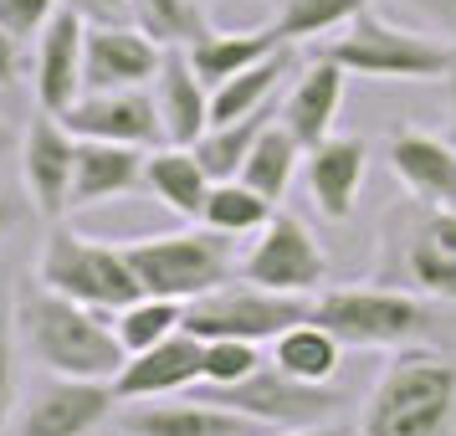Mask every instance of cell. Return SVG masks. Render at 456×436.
<instances>
[{
	"label": "cell",
	"instance_id": "cell-1",
	"mask_svg": "<svg viewBox=\"0 0 456 436\" xmlns=\"http://www.w3.org/2000/svg\"><path fill=\"white\" fill-rule=\"evenodd\" d=\"M11 303H16V333H21V354L46 374H67V380H113L124 370V344L113 333V313H98L67 298V292L46 288L37 272H21L11 283Z\"/></svg>",
	"mask_w": 456,
	"mask_h": 436
},
{
	"label": "cell",
	"instance_id": "cell-2",
	"mask_svg": "<svg viewBox=\"0 0 456 436\" xmlns=\"http://www.w3.org/2000/svg\"><path fill=\"white\" fill-rule=\"evenodd\" d=\"M359 436H456V350H395L359 411Z\"/></svg>",
	"mask_w": 456,
	"mask_h": 436
},
{
	"label": "cell",
	"instance_id": "cell-3",
	"mask_svg": "<svg viewBox=\"0 0 456 436\" xmlns=\"http://www.w3.org/2000/svg\"><path fill=\"white\" fill-rule=\"evenodd\" d=\"M329 333L344 339V350H415V344H446V324L436 298L390 283H354V288H323L313 298V313Z\"/></svg>",
	"mask_w": 456,
	"mask_h": 436
},
{
	"label": "cell",
	"instance_id": "cell-4",
	"mask_svg": "<svg viewBox=\"0 0 456 436\" xmlns=\"http://www.w3.org/2000/svg\"><path fill=\"white\" fill-rule=\"evenodd\" d=\"M374 283L456 303V206H426L411 195L395 201L379 216Z\"/></svg>",
	"mask_w": 456,
	"mask_h": 436
},
{
	"label": "cell",
	"instance_id": "cell-5",
	"mask_svg": "<svg viewBox=\"0 0 456 436\" xmlns=\"http://www.w3.org/2000/svg\"><path fill=\"white\" fill-rule=\"evenodd\" d=\"M318 57H329L349 78H370V83H452L456 72V42L395 26L374 11L354 16L344 37L318 46Z\"/></svg>",
	"mask_w": 456,
	"mask_h": 436
},
{
	"label": "cell",
	"instance_id": "cell-6",
	"mask_svg": "<svg viewBox=\"0 0 456 436\" xmlns=\"http://www.w3.org/2000/svg\"><path fill=\"white\" fill-rule=\"evenodd\" d=\"M124 251L144 292L180 298V303H195L200 292L231 283L241 267L236 236H221L200 221H190L185 231H165V236H134V242H124Z\"/></svg>",
	"mask_w": 456,
	"mask_h": 436
},
{
	"label": "cell",
	"instance_id": "cell-7",
	"mask_svg": "<svg viewBox=\"0 0 456 436\" xmlns=\"http://www.w3.org/2000/svg\"><path fill=\"white\" fill-rule=\"evenodd\" d=\"M37 277L46 288L67 292V298H77V303H87L98 313H118L124 303H134L144 292V283H139V272H134L124 247L83 236L72 226L46 231L42 251H37Z\"/></svg>",
	"mask_w": 456,
	"mask_h": 436
},
{
	"label": "cell",
	"instance_id": "cell-8",
	"mask_svg": "<svg viewBox=\"0 0 456 436\" xmlns=\"http://www.w3.org/2000/svg\"><path fill=\"white\" fill-rule=\"evenodd\" d=\"M313 313V298L303 292H277L247 277H231L221 288L200 292L185 303V329L195 339H251V344H272L282 329L303 324Z\"/></svg>",
	"mask_w": 456,
	"mask_h": 436
},
{
	"label": "cell",
	"instance_id": "cell-9",
	"mask_svg": "<svg viewBox=\"0 0 456 436\" xmlns=\"http://www.w3.org/2000/svg\"><path fill=\"white\" fill-rule=\"evenodd\" d=\"M210 400H221L231 411L251 415V421H262L272 432H303V426H329L338 406H344V391H333V385H308V380H297V374L277 370L272 359H262L256 370L241 380V385H226V391H210L200 385Z\"/></svg>",
	"mask_w": 456,
	"mask_h": 436
},
{
	"label": "cell",
	"instance_id": "cell-10",
	"mask_svg": "<svg viewBox=\"0 0 456 436\" xmlns=\"http://www.w3.org/2000/svg\"><path fill=\"white\" fill-rule=\"evenodd\" d=\"M118 415L113 380H67L46 374L31 391H21L5 436H93Z\"/></svg>",
	"mask_w": 456,
	"mask_h": 436
},
{
	"label": "cell",
	"instance_id": "cell-11",
	"mask_svg": "<svg viewBox=\"0 0 456 436\" xmlns=\"http://www.w3.org/2000/svg\"><path fill=\"white\" fill-rule=\"evenodd\" d=\"M236 277L247 283H262V288L277 292H303V298H318L329 288V251L313 236V226L292 210H277L267 226L256 231V242L247 247Z\"/></svg>",
	"mask_w": 456,
	"mask_h": 436
},
{
	"label": "cell",
	"instance_id": "cell-12",
	"mask_svg": "<svg viewBox=\"0 0 456 436\" xmlns=\"http://www.w3.org/2000/svg\"><path fill=\"white\" fill-rule=\"evenodd\" d=\"M124 436H267L272 426L231 411L221 400L200 395H159V400H128L113 415Z\"/></svg>",
	"mask_w": 456,
	"mask_h": 436
},
{
	"label": "cell",
	"instance_id": "cell-13",
	"mask_svg": "<svg viewBox=\"0 0 456 436\" xmlns=\"http://www.w3.org/2000/svg\"><path fill=\"white\" fill-rule=\"evenodd\" d=\"M72 169H77V134L57 113H37L21 134V185L26 201L42 221H62L67 195H72Z\"/></svg>",
	"mask_w": 456,
	"mask_h": 436
},
{
	"label": "cell",
	"instance_id": "cell-14",
	"mask_svg": "<svg viewBox=\"0 0 456 436\" xmlns=\"http://www.w3.org/2000/svg\"><path fill=\"white\" fill-rule=\"evenodd\" d=\"M77 139H103V144H134V149H159L165 124L149 87H113V93H83L77 103L57 113Z\"/></svg>",
	"mask_w": 456,
	"mask_h": 436
},
{
	"label": "cell",
	"instance_id": "cell-15",
	"mask_svg": "<svg viewBox=\"0 0 456 436\" xmlns=\"http://www.w3.org/2000/svg\"><path fill=\"white\" fill-rule=\"evenodd\" d=\"M200 380H206V339L180 329L169 339H159L154 350L128 354L124 370L113 374V395H118V406H128V400H159V395H185Z\"/></svg>",
	"mask_w": 456,
	"mask_h": 436
},
{
	"label": "cell",
	"instance_id": "cell-16",
	"mask_svg": "<svg viewBox=\"0 0 456 436\" xmlns=\"http://www.w3.org/2000/svg\"><path fill=\"white\" fill-rule=\"evenodd\" d=\"M169 46L144 37L134 21L113 26H87V57H83V83L87 93H113V87H149L165 62Z\"/></svg>",
	"mask_w": 456,
	"mask_h": 436
},
{
	"label": "cell",
	"instance_id": "cell-17",
	"mask_svg": "<svg viewBox=\"0 0 456 436\" xmlns=\"http://www.w3.org/2000/svg\"><path fill=\"white\" fill-rule=\"evenodd\" d=\"M390 175L411 201L426 206H456V139L431 134V128H395L385 144Z\"/></svg>",
	"mask_w": 456,
	"mask_h": 436
},
{
	"label": "cell",
	"instance_id": "cell-18",
	"mask_svg": "<svg viewBox=\"0 0 456 436\" xmlns=\"http://www.w3.org/2000/svg\"><path fill=\"white\" fill-rule=\"evenodd\" d=\"M83 57H87V21L77 11H57L46 31L37 37V62H31V83H37V103L46 113H67L87 93L83 83Z\"/></svg>",
	"mask_w": 456,
	"mask_h": 436
},
{
	"label": "cell",
	"instance_id": "cell-19",
	"mask_svg": "<svg viewBox=\"0 0 456 436\" xmlns=\"http://www.w3.org/2000/svg\"><path fill=\"white\" fill-rule=\"evenodd\" d=\"M303 180H308L313 206L329 221H349L359 206V190L370 180V139L359 134H329L323 144L308 149L303 160Z\"/></svg>",
	"mask_w": 456,
	"mask_h": 436
},
{
	"label": "cell",
	"instance_id": "cell-20",
	"mask_svg": "<svg viewBox=\"0 0 456 436\" xmlns=\"http://www.w3.org/2000/svg\"><path fill=\"white\" fill-rule=\"evenodd\" d=\"M344 87H349V72L329 57H313L303 72H297V83L288 87V98L277 103V124L288 128L292 139L303 149L323 144L338 124V108H344Z\"/></svg>",
	"mask_w": 456,
	"mask_h": 436
},
{
	"label": "cell",
	"instance_id": "cell-21",
	"mask_svg": "<svg viewBox=\"0 0 456 436\" xmlns=\"http://www.w3.org/2000/svg\"><path fill=\"white\" fill-rule=\"evenodd\" d=\"M144 160L149 149L77 139V169H72L67 210H93V206H108V201H124L134 190H144Z\"/></svg>",
	"mask_w": 456,
	"mask_h": 436
},
{
	"label": "cell",
	"instance_id": "cell-22",
	"mask_svg": "<svg viewBox=\"0 0 456 436\" xmlns=\"http://www.w3.org/2000/svg\"><path fill=\"white\" fill-rule=\"evenodd\" d=\"M149 93H154L159 124H165V144H195L210 128V87L190 67L185 46H169L165 52V62L154 72Z\"/></svg>",
	"mask_w": 456,
	"mask_h": 436
},
{
	"label": "cell",
	"instance_id": "cell-23",
	"mask_svg": "<svg viewBox=\"0 0 456 436\" xmlns=\"http://www.w3.org/2000/svg\"><path fill=\"white\" fill-rule=\"evenodd\" d=\"M210 185H216V180L206 175L200 154H195L190 144H159V149H149V160H144V190L165 210H175L180 221H200Z\"/></svg>",
	"mask_w": 456,
	"mask_h": 436
},
{
	"label": "cell",
	"instance_id": "cell-24",
	"mask_svg": "<svg viewBox=\"0 0 456 436\" xmlns=\"http://www.w3.org/2000/svg\"><path fill=\"white\" fill-rule=\"evenodd\" d=\"M277 46H288L277 31L267 26H251V31H200L195 42L185 46V57L190 67L200 72V83L206 87H221L226 78H236V72H247V67H256L262 57H272Z\"/></svg>",
	"mask_w": 456,
	"mask_h": 436
},
{
	"label": "cell",
	"instance_id": "cell-25",
	"mask_svg": "<svg viewBox=\"0 0 456 436\" xmlns=\"http://www.w3.org/2000/svg\"><path fill=\"white\" fill-rule=\"evenodd\" d=\"M288 78H292V46H277L256 67L226 78L221 87H210V124H231V119H247L256 108L277 103V93L288 87Z\"/></svg>",
	"mask_w": 456,
	"mask_h": 436
},
{
	"label": "cell",
	"instance_id": "cell-26",
	"mask_svg": "<svg viewBox=\"0 0 456 436\" xmlns=\"http://www.w3.org/2000/svg\"><path fill=\"white\" fill-rule=\"evenodd\" d=\"M277 370L297 374V380H308V385H329L338 365H344V339L329 333L318 318H303V324H292L272 339V354H267Z\"/></svg>",
	"mask_w": 456,
	"mask_h": 436
},
{
	"label": "cell",
	"instance_id": "cell-27",
	"mask_svg": "<svg viewBox=\"0 0 456 436\" xmlns=\"http://www.w3.org/2000/svg\"><path fill=\"white\" fill-rule=\"evenodd\" d=\"M272 119H277V103L256 108V113H247V119H231V124H210L190 149L200 154V165H206L210 180H236L241 165H247L251 144L262 139V128H267Z\"/></svg>",
	"mask_w": 456,
	"mask_h": 436
},
{
	"label": "cell",
	"instance_id": "cell-28",
	"mask_svg": "<svg viewBox=\"0 0 456 436\" xmlns=\"http://www.w3.org/2000/svg\"><path fill=\"white\" fill-rule=\"evenodd\" d=\"M303 160H308V149H303L288 128L272 119V124L262 128V139L251 144L247 165H241V180H247L251 190H262L267 201H282V195L292 190V180H297Z\"/></svg>",
	"mask_w": 456,
	"mask_h": 436
},
{
	"label": "cell",
	"instance_id": "cell-29",
	"mask_svg": "<svg viewBox=\"0 0 456 436\" xmlns=\"http://www.w3.org/2000/svg\"><path fill=\"white\" fill-rule=\"evenodd\" d=\"M277 216V201H267L262 190H251L241 175L236 180H216L200 210V226L221 231V236H256Z\"/></svg>",
	"mask_w": 456,
	"mask_h": 436
},
{
	"label": "cell",
	"instance_id": "cell-30",
	"mask_svg": "<svg viewBox=\"0 0 456 436\" xmlns=\"http://www.w3.org/2000/svg\"><path fill=\"white\" fill-rule=\"evenodd\" d=\"M185 329V303L180 298H159V292H139L134 303L113 313V333H118V344L124 354H139V350H154L159 339Z\"/></svg>",
	"mask_w": 456,
	"mask_h": 436
},
{
	"label": "cell",
	"instance_id": "cell-31",
	"mask_svg": "<svg viewBox=\"0 0 456 436\" xmlns=\"http://www.w3.org/2000/svg\"><path fill=\"white\" fill-rule=\"evenodd\" d=\"M370 0H277V16H272V31L282 42H313V37H329V31H344L354 16H364Z\"/></svg>",
	"mask_w": 456,
	"mask_h": 436
},
{
	"label": "cell",
	"instance_id": "cell-32",
	"mask_svg": "<svg viewBox=\"0 0 456 436\" xmlns=\"http://www.w3.org/2000/svg\"><path fill=\"white\" fill-rule=\"evenodd\" d=\"M128 21L159 46H190L200 31H210L206 0H128Z\"/></svg>",
	"mask_w": 456,
	"mask_h": 436
},
{
	"label": "cell",
	"instance_id": "cell-33",
	"mask_svg": "<svg viewBox=\"0 0 456 436\" xmlns=\"http://www.w3.org/2000/svg\"><path fill=\"white\" fill-rule=\"evenodd\" d=\"M16 400H21V333H16L11 288H0V436H5V426H11Z\"/></svg>",
	"mask_w": 456,
	"mask_h": 436
},
{
	"label": "cell",
	"instance_id": "cell-34",
	"mask_svg": "<svg viewBox=\"0 0 456 436\" xmlns=\"http://www.w3.org/2000/svg\"><path fill=\"white\" fill-rule=\"evenodd\" d=\"M256 365H262V344H251V339H206V380L200 385H210V391L241 385Z\"/></svg>",
	"mask_w": 456,
	"mask_h": 436
},
{
	"label": "cell",
	"instance_id": "cell-35",
	"mask_svg": "<svg viewBox=\"0 0 456 436\" xmlns=\"http://www.w3.org/2000/svg\"><path fill=\"white\" fill-rule=\"evenodd\" d=\"M57 11H62V0H0V26L16 42H37Z\"/></svg>",
	"mask_w": 456,
	"mask_h": 436
},
{
	"label": "cell",
	"instance_id": "cell-36",
	"mask_svg": "<svg viewBox=\"0 0 456 436\" xmlns=\"http://www.w3.org/2000/svg\"><path fill=\"white\" fill-rule=\"evenodd\" d=\"M67 11H77L87 26H113L128 21V0H62Z\"/></svg>",
	"mask_w": 456,
	"mask_h": 436
},
{
	"label": "cell",
	"instance_id": "cell-37",
	"mask_svg": "<svg viewBox=\"0 0 456 436\" xmlns=\"http://www.w3.org/2000/svg\"><path fill=\"white\" fill-rule=\"evenodd\" d=\"M26 72V42H16L5 26H0V87H16Z\"/></svg>",
	"mask_w": 456,
	"mask_h": 436
},
{
	"label": "cell",
	"instance_id": "cell-38",
	"mask_svg": "<svg viewBox=\"0 0 456 436\" xmlns=\"http://www.w3.org/2000/svg\"><path fill=\"white\" fill-rule=\"evenodd\" d=\"M426 5L436 11V21H441V31H446V37L456 42V0H426Z\"/></svg>",
	"mask_w": 456,
	"mask_h": 436
},
{
	"label": "cell",
	"instance_id": "cell-39",
	"mask_svg": "<svg viewBox=\"0 0 456 436\" xmlns=\"http://www.w3.org/2000/svg\"><path fill=\"white\" fill-rule=\"evenodd\" d=\"M267 436H349L338 421H329V426H303V432H267Z\"/></svg>",
	"mask_w": 456,
	"mask_h": 436
},
{
	"label": "cell",
	"instance_id": "cell-40",
	"mask_svg": "<svg viewBox=\"0 0 456 436\" xmlns=\"http://www.w3.org/2000/svg\"><path fill=\"white\" fill-rule=\"evenodd\" d=\"M11 226H16V206H11V201H0V242L11 236Z\"/></svg>",
	"mask_w": 456,
	"mask_h": 436
},
{
	"label": "cell",
	"instance_id": "cell-41",
	"mask_svg": "<svg viewBox=\"0 0 456 436\" xmlns=\"http://www.w3.org/2000/svg\"><path fill=\"white\" fill-rule=\"evenodd\" d=\"M11 144H16V134H11V124H5V119H0V154H5Z\"/></svg>",
	"mask_w": 456,
	"mask_h": 436
},
{
	"label": "cell",
	"instance_id": "cell-42",
	"mask_svg": "<svg viewBox=\"0 0 456 436\" xmlns=\"http://www.w3.org/2000/svg\"><path fill=\"white\" fill-rule=\"evenodd\" d=\"M452 124H456V72H452Z\"/></svg>",
	"mask_w": 456,
	"mask_h": 436
},
{
	"label": "cell",
	"instance_id": "cell-43",
	"mask_svg": "<svg viewBox=\"0 0 456 436\" xmlns=\"http://www.w3.org/2000/svg\"><path fill=\"white\" fill-rule=\"evenodd\" d=\"M113 436H124V432H118V426H113Z\"/></svg>",
	"mask_w": 456,
	"mask_h": 436
}]
</instances>
